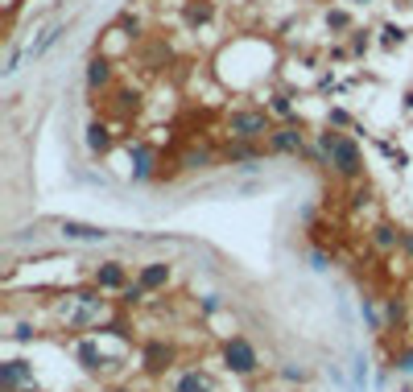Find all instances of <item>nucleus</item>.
Masks as SVG:
<instances>
[{"mask_svg": "<svg viewBox=\"0 0 413 392\" xmlns=\"http://www.w3.org/2000/svg\"><path fill=\"white\" fill-rule=\"evenodd\" d=\"M319 149L326 153V161H331V170L339 177H360L364 174V153H360V145L352 140V136H343V132L326 129L319 136Z\"/></svg>", "mask_w": 413, "mask_h": 392, "instance_id": "f257e3e1", "label": "nucleus"}, {"mask_svg": "<svg viewBox=\"0 0 413 392\" xmlns=\"http://www.w3.org/2000/svg\"><path fill=\"white\" fill-rule=\"evenodd\" d=\"M228 132L240 140H261V136L273 132V120H269L265 108H236L228 116Z\"/></svg>", "mask_w": 413, "mask_h": 392, "instance_id": "f03ea898", "label": "nucleus"}, {"mask_svg": "<svg viewBox=\"0 0 413 392\" xmlns=\"http://www.w3.org/2000/svg\"><path fill=\"white\" fill-rule=\"evenodd\" d=\"M224 359H228L231 372H240V376H248V372H256V363H261V355H256V347L248 343V339H231L228 347H224Z\"/></svg>", "mask_w": 413, "mask_h": 392, "instance_id": "7ed1b4c3", "label": "nucleus"}, {"mask_svg": "<svg viewBox=\"0 0 413 392\" xmlns=\"http://www.w3.org/2000/svg\"><path fill=\"white\" fill-rule=\"evenodd\" d=\"M306 136H302V124H281V129L269 132V149L273 153H302Z\"/></svg>", "mask_w": 413, "mask_h": 392, "instance_id": "20e7f679", "label": "nucleus"}, {"mask_svg": "<svg viewBox=\"0 0 413 392\" xmlns=\"http://www.w3.org/2000/svg\"><path fill=\"white\" fill-rule=\"evenodd\" d=\"M92 277H95V285H99V289H124V285H129V273H124V264H120V261L99 264Z\"/></svg>", "mask_w": 413, "mask_h": 392, "instance_id": "39448f33", "label": "nucleus"}, {"mask_svg": "<svg viewBox=\"0 0 413 392\" xmlns=\"http://www.w3.org/2000/svg\"><path fill=\"white\" fill-rule=\"evenodd\" d=\"M62 235H66V240H79V244L108 240V231H103V227H92V223H75V219H62Z\"/></svg>", "mask_w": 413, "mask_h": 392, "instance_id": "423d86ee", "label": "nucleus"}, {"mask_svg": "<svg viewBox=\"0 0 413 392\" xmlns=\"http://www.w3.org/2000/svg\"><path fill=\"white\" fill-rule=\"evenodd\" d=\"M108 149H112V129H108L103 120H92V124H87V153L99 157V153H108Z\"/></svg>", "mask_w": 413, "mask_h": 392, "instance_id": "0eeeda50", "label": "nucleus"}, {"mask_svg": "<svg viewBox=\"0 0 413 392\" xmlns=\"http://www.w3.org/2000/svg\"><path fill=\"white\" fill-rule=\"evenodd\" d=\"M29 380V363H21V359H8V363H0V384L13 392L17 384H25Z\"/></svg>", "mask_w": 413, "mask_h": 392, "instance_id": "6e6552de", "label": "nucleus"}, {"mask_svg": "<svg viewBox=\"0 0 413 392\" xmlns=\"http://www.w3.org/2000/svg\"><path fill=\"white\" fill-rule=\"evenodd\" d=\"M145 289H166V281H170V264H161V261H153V264H145L140 268V277H137Z\"/></svg>", "mask_w": 413, "mask_h": 392, "instance_id": "1a4fd4ad", "label": "nucleus"}, {"mask_svg": "<svg viewBox=\"0 0 413 392\" xmlns=\"http://www.w3.org/2000/svg\"><path fill=\"white\" fill-rule=\"evenodd\" d=\"M112 83V62L108 58H92L87 62V87L99 91V87H108Z\"/></svg>", "mask_w": 413, "mask_h": 392, "instance_id": "9d476101", "label": "nucleus"}, {"mask_svg": "<svg viewBox=\"0 0 413 392\" xmlns=\"http://www.w3.org/2000/svg\"><path fill=\"white\" fill-rule=\"evenodd\" d=\"M153 174V149L149 145H133V177Z\"/></svg>", "mask_w": 413, "mask_h": 392, "instance_id": "9b49d317", "label": "nucleus"}, {"mask_svg": "<svg viewBox=\"0 0 413 392\" xmlns=\"http://www.w3.org/2000/svg\"><path fill=\"white\" fill-rule=\"evenodd\" d=\"M401 240H405V235H401L393 223H380V227L372 231V244H376V248H384V252H389V248H397Z\"/></svg>", "mask_w": 413, "mask_h": 392, "instance_id": "f8f14e48", "label": "nucleus"}, {"mask_svg": "<svg viewBox=\"0 0 413 392\" xmlns=\"http://www.w3.org/2000/svg\"><path fill=\"white\" fill-rule=\"evenodd\" d=\"M211 17H215V4H211V0H194V4L186 8V21H190V25H203V21H211Z\"/></svg>", "mask_w": 413, "mask_h": 392, "instance_id": "ddd939ff", "label": "nucleus"}, {"mask_svg": "<svg viewBox=\"0 0 413 392\" xmlns=\"http://www.w3.org/2000/svg\"><path fill=\"white\" fill-rule=\"evenodd\" d=\"M178 392H211V380L203 372H186L182 380H178Z\"/></svg>", "mask_w": 413, "mask_h": 392, "instance_id": "4468645a", "label": "nucleus"}, {"mask_svg": "<svg viewBox=\"0 0 413 392\" xmlns=\"http://www.w3.org/2000/svg\"><path fill=\"white\" fill-rule=\"evenodd\" d=\"M112 99H116V112H120V116H129V112L140 108V91H116Z\"/></svg>", "mask_w": 413, "mask_h": 392, "instance_id": "2eb2a0df", "label": "nucleus"}, {"mask_svg": "<svg viewBox=\"0 0 413 392\" xmlns=\"http://www.w3.org/2000/svg\"><path fill=\"white\" fill-rule=\"evenodd\" d=\"M58 34H62V25H50L46 34H42V38H38V42L29 45V50H25V58H38V54H42V50H46V45H54V42H58Z\"/></svg>", "mask_w": 413, "mask_h": 392, "instance_id": "dca6fc26", "label": "nucleus"}, {"mask_svg": "<svg viewBox=\"0 0 413 392\" xmlns=\"http://www.w3.org/2000/svg\"><path fill=\"white\" fill-rule=\"evenodd\" d=\"M182 166L186 170H207V166H211V153H207V149H190L182 157Z\"/></svg>", "mask_w": 413, "mask_h": 392, "instance_id": "f3484780", "label": "nucleus"}, {"mask_svg": "<svg viewBox=\"0 0 413 392\" xmlns=\"http://www.w3.org/2000/svg\"><path fill=\"white\" fill-rule=\"evenodd\" d=\"M79 359H83V368H99V347H95L92 339L79 343Z\"/></svg>", "mask_w": 413, "mask_h": 392, "instance_id": "a211bd4d", "label": "nucleus"}, {"mask_svg": "<svg viewBox=\"0 0 413 392\" xmlns=\"http://www.w3.org/2000/svg\"><path fill=\"white\" fill-rule=\"evenodd\" d=\"M326 25H331V29H347V25H352V13L335 8V13H326Z\"/></svg>", "mask_w": 413, "mask_h": 392, "instance_id": "6ab92c4d", "label": "nucleus"}, {"mask_svg": "<svg viewBox=\"0 0 413 392\" xmlns=\"http://www.w3.org/2000/svg\"><path fill=\"white\" fill-rule=\"evenodd\" d=\"M145 293H149V289H145L140 281H137V285H124V302H129V305H137L140 298H145Z\"/></svg>", "mask_w": 413, "mask_h": 392, "instance_id": "aec40b11", "label": "nucleus"}, {"mask_svg": "<svg viewBox=\"0 0 413 392\" xmlns=\"http://www.w3.org/2000/svg\"><path fill=\"white\" fill-rule=\"evenodd\" d=\"M352 50H356V54H364V50H368V29H356V38H352Z\"/></svg>", "mask_w": 413, "mask_h": 392, "instance_id": "412c9836", "label": "nucleus"}, {"mask_svg": "<svg viewBox=\"0 0 413 392\" xmlns=\"http://www.w3.org/2000/svg\"><path fill=\"white\" fill-rule=\"evenodd\" d=\"M405 42V29H384V45H401Z\"/></svg>", "mask_w": 413, "mask_h": 392, "instance_id": "4be33fe9", "label": "nucleus"}, {"mask_svg": "<svg viewBox=\"0 0 413 392\" xmlns=\"http://www.w3.org/2000/svg\"><path fill=\"white\" fill-rule=\"evenodd\" d=\"M273 112H277V116H289L294 108H289V99H285V95H273Z\"/></svg>", "mask_w": 413, "mask_h": 392, "instance_id": "5701e85b", "label": "nucleus"}, {"mask_svg": "<svg viewBox=\"0 0 413 392\" xmlns=\"http://www.w3.org/2000/svg\"><path fill=\"white\" fill-rule=\"evenodd\" d=\"M397 368H401V372H413V351H405V355L397 359Z\"/></svg>", "mask_w": 413, "mask_h": 392, "instance_id": "b1692460", "label": "nucleus"}, {"mask_svg": "<svg viewBox=\"0 0 413 392\" xmlns=\"http://www.w3.org/2000/svg\"><path fill=\"white\" fill-rule=\"evenodd\" d=\"M401 244H405V248H410V252H413V235H405V240H401Z\"/></svg>", "mask_w": 413, "mask_h": 392, "instance_id": "393cba45", "label": "nucleus"}]
</instances>
